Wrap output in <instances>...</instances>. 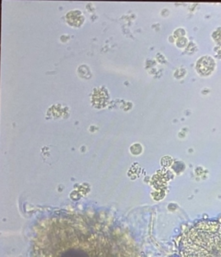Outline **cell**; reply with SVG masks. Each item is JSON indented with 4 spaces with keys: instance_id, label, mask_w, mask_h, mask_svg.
<instances>
[{
    "instance_id": "cell-1",
    "label": "cell",
    "mask_w": 221,
    "mask_h": 257,
    "mask_svg": "<svg viewBox=\"0 0 221 257\" xmlns=\"http://www.w3.org/2000/svg\"><path fill=\"white\" fill-rule=\"evenodd\" d=\"M215 62L210 56H203L197 62L196 68L199 73L203 75H208L214 69Z\"/></svg>"
}]
</instances>
